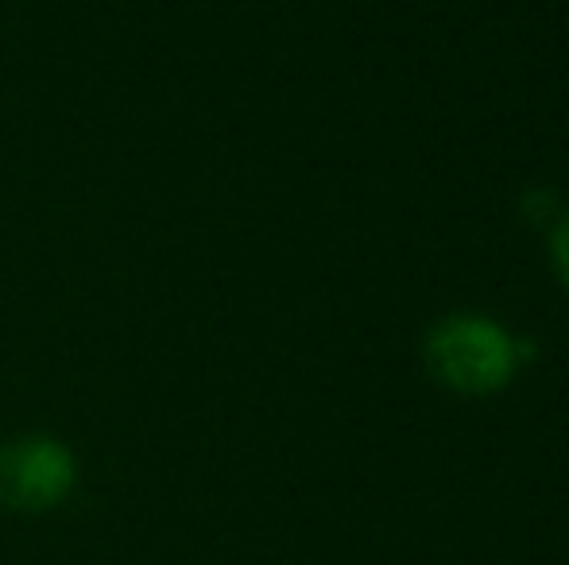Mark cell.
Returning <instances> with one entry per match:
<instances>
[{"label":"cell","mask_w":569,"mask_h":565,"mask_svg":"<svg viewBox=\"0 0 569 565\" xmlns=\"http://www.w3.org/2000/svg\"><path fill=\"white\" fill-rule=\"evenodd\" d=\"M427 364L461 395H492L516 376V341L488 317H446L427 337Z\"/></svg>","instance_id":"obj_1"},{"label":"cell","mask_w":569,"mask_h":565,"mask_svg":"<svg viewBox=\"0 0 569 565\" xmlns=\"http://www.w3.org/2000/svg\"><path fill=\"white\" fill-rule=\"evenodd\" d=\"M550 256H555L558 280H562L569 291V213L555 225V233H550Z\"/></svg>","instance_id":"obj_3"},{"label":"cell","mask_w":569,"mask_h":565,"mask_svg":"<svg viewBox=\"0 0 569 565\" xmlns=\"http://www.w3.org/2000/svg\"><path fill=\"white\" fill-rule=\"evenodd\" d=\"M74 481V453L54 437H16L0 445V504L4 507L47 512L70 496Z\"/></svg>","instance_id":"obj_2"}]
</instances>
